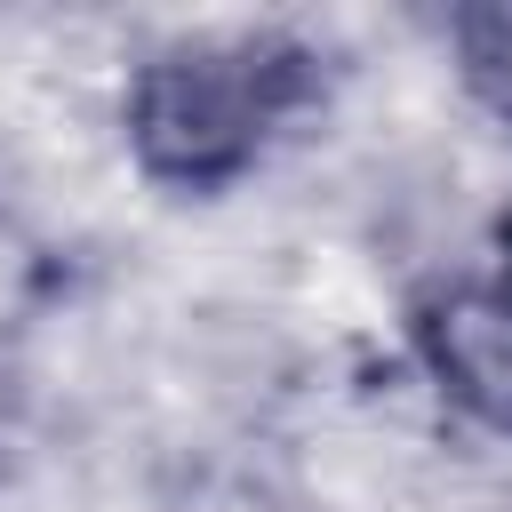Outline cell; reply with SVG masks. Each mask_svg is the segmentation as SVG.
Masks as SVG:
<instances>
[{
    "label": "cell",
    "instance_id": "cell-1",
    "mask_svg": "<svg viewBox=\"0 0 512 512\" xmlns=\"http://www.w3.org/2000/svg\"><path fill=\"white\" fill-rule=\"evenodd\" d=\"M320 96V56L288 32H216L176 40L128 72L120 120L128 152L168 192H224L240 184L272 136Z\"/></svg>",
    "mask_w": 512,
    "mask_h": 512
},
{
    "label": "cell",
    "instance_id": "cell-2",
    "mask_svg": "<svg viewBox=\"0 0 512 512\" xmlns=\"http://www.w3.org/2000/svg\"><path fill=\"white\" fill-rule=\"evenodd\" d=\"M416 352L456 408L512 432V296L496 280H464L416 304Z\"/></svg>",
    "mask_w": 512,
    "mask_h": 512
},
{
    "label": "cell",
    "instance_id": "cell-3",
    "mask_svg": "<svg viewBox=\"0 0 512 512\" xmlns=\"http://www.w3.org/2000/svg\"><path fill=\"white\" fill-rule=\"evenodd\" d=\"M448 48H456L464 88H472L496 120H512V0H496V8H456V16H448Z\"/></svg>",
    "mask_w": 512,
    "mask_h": 512
},
{
    "label": "cell",
    "instance_id": "cell-4",
    "mask_svg": "<svg viewBox=\"0 0 512 512\" xmlns=\"http://www.w3.org/2000/svg\"><path fill=\"white\" fill-rule=\"evenodd\" d=\"M496 256H504V272H496V288L512 296V216H504V232H496Z\"/></svg>",
    "mask_w": 512,
    "mask_h": 512
}]
</instances>
